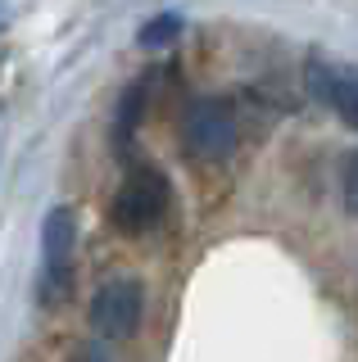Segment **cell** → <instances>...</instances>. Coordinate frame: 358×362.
<instances>
[{"mask_svg":"<svg viewBox=\"0 0 358 362\" xmlns=\"http://www.w3.org/2000/svg\"><path fill=\"white\" fill-rule=\"evenodd\" d=\"M141 105H145V86H132L127 100H122V113H118V141H127L132 127L141 122Z\"/></svg>","mask_w":358,"mask_h":362,"instance_id":"cell-7","label":"cell"},{"mask_svg":"<svg viewBox=\"0 0 358 362\" xmlns=\"http://www.w3.org/2000/svg\"><path fill=\"white\" fill-rule=\"evenodd\" d=\"M168 213V177L159 168H137L114 199V222L122 231H145Z\"/></svg>","mask_w":358,"mask_h":362,"instance_id":"cell-1","label":"cell"},{"mask_svg":"<svg viewBox=\"0 0 358 362\" xmlns=\"http://www.w3.org/2000/svg\"><path fill=\"white\" fill-rule=\"evenodd\" d=\"M73 245H77V222L73 209H54L46 218V231H41V258H46V299H54L64 286H69V267H73Z\"/></svg>","mask_w":358,"mask_h":362,"instance_id":"cell-4","label":"cell"},{"mask_svg":"<svg viewBox=\"0 0 358 362\" xmlns=\"http://www.w3.org/2000/svg\"><path fill=\"white\" fill-rule=\"evenodd\" d=\"M182 141L195 158H222L236 150V118L222 100H200V105L186 113Z\"/></svg>","mask_w":358,"mask_h":362,"instance_id":"cell-2","label":"cell"},{"mask_svg":"<svg viewBox=\"0 0 358 362\" xmlns=\"http://www.w3.org/2000/svg\"><path fill=\"white\" fill-rule=\"evenodd\" d=\"M340 190H345V204L350 213H358V150L345 158V177H340Z\"/></svg>","mask_w":358,"mask_h":362,"instance_id":"cell-8","label":"cell"},{"mask_svg":"<svg viewBox=\"0 0 358 362\" xmlns=\"http://www.w3.org/2000/svg\"><path fill=\"white\" fill-rule=\"evenodd\" d=\"M141 308H145V299H141L137 281H127V276L109 281V286H100L96 299H91V331L105 335V339H122V335H132L141 326Z\"/></svg>","mask_w":358,"mask_h":362,"instance_id":"cell-3","label":"cell"},{"mask_svg":"<svg viewBox=\"0 0 358 362\" xmlns=\"http://www.w3.org/2000/svg\"><path fill=\"white\" fill-rule=\"evenodd\" d=\"M177 32H182V18H177V14H159V18H150V23L141 28L137 41L145 45V50H159V45L177 41Z\"/></svg>","mask_w":358,"mask_h":362,"instance_id":"cell-6","label":"cell"},{"mask_svg":"<svg viewBox=\"0 0 358 362\" xmlns=\"http://www.w3.org/2000/svg\"><path fill=\"white\" fill-rule=\"evenodd\" d=\"M308 86L327 109H335L350 127H358V68L350 64H308Z\"/></svg>","mask_w":358,"mask_h":362,"instance_id":"cell-5","label":"cell"},{"mask_svg":"<svg viewBox=\"0 0 358 362\" xmlns=\"http://www.w3.org/2000/svg\"><path fill=\"white\" fill-rule=\"evenodd\" d=\"M73 362H105V354H96V349H82V354H77Z\"/></svg>","mask_w":358,"mask_h":362,"instance_id":"cell-9","label":"cell"}]
</instances>
